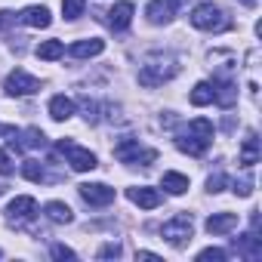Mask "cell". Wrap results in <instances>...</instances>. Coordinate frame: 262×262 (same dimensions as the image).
<instances>
[{"label": "cell", "instance_id": "obj_1", "mask_svg": "<svg viewBox=\"0 0 262 262\" xmlns=\"http://www.w3.org/2000/svg\"><path fill=\"white\" fill-rule=\"evenodd\" d=\"M213 142V120L207 117H194L182 133H176V148L191 155V158H201Z\"/></svg>", "mask_w": 262, "mask_h": 262}, {"label": "cell", "instance_id": "obj_2", "mask_svg": "<svg viewBox=\"0 0 262 262\" xmlns=\"http://www.w3.org/2000/svg\"><path fill=\"white\" fill-rule=\"evenodd\" d=\"M176 74H179V65L173 56H151L139 71V83L142 86H161L164 80H173Z\"/></svg>", "mask_w": 262, "mask_h": 262}, {"label": "cell", "instance_id": "obj_3", "mask_svg": "<svg viewBox=\"0 0 262 262\" xmlns=\"http://www.w3.org/2000/svg\"><path fill=\"white\" fill-rule=\"evenodd\" d=\"M191 25L201 31H225V28H231V19L216 4H198L191 10Z\"/></svg>", "mask_w": 262, "mask_h": 262}, {"label": "cell", "instance_id": "obj_4", "mask_svg": "<svg viewBox=\"0 0 262 262\" xmlns=\"http://www.w3.org/2000/svg\"><path fill=\"white\" fill-rule=\"evenodd\" d=\"M56 148L68 158L71 170H77V173H90V170H96V167H99L96 155H93L90 148H80V145H77V142H71V139H62Z\"/></svg>", "mask_w": 262, "mask_h": 262}, {"label": "cell", "instance_id": "obj_5", "mask_svg": "<svg viewBox=\"0 0 262 262\" xmlns=\"http://www.w3.org/2000/svg\"><path fill=\"white\" fill-rule=\"evenodd\" d=\"M191 231H194L191 213H179V216H173L170 222H164V228H161L164 241L173 244V247H185V244L191 241Z\"/></svg>", "mask_w": 262, "mask_h": 262}, {"label": "cell", "instance_id": "obj_6", "mask_svg": "<svg viewBox=\"0 0 262 262\" xmlns=\"http://www.w3.org/2000/svg\"><path fill=\"white\" fill-rule=\"evenodd\" d=\"M114 158H117L120 164H139V161H142V167H148V164L158 158V151H142L139 139H120V142L114 145Z\"/></svg>", "mask_w": 262, "mask_h": 262}, {"label": "cell", "instance_id": "obj_7", "mask_svg": "<svg viewBox=\"0 0 262 262\" xmlns=\"http://www.w3.org/2000/svg\"><path fill=\"white\" fill-rule=\"evenodd\" d=\"M4 90H7L10 96H34V93L40 90V80H37V77H31L28 71L16 68V71H10V74H7Z\"/></svg>", "mask_w": 262, "mask_h": 262}, {"label": "cell", "instance_id": "obj_8", "mask_svg": "<svg viewBox=\"0 0 262 262\" xmlns=\"http://www.w3.org/2000/svg\"><path fill=\"white\" fill-rule=\"evenodd\" d=\"M77 191L90 207H108L114 201V188H108L105 182H83Z\"/></svg>", "mask_w": 262, "mask_h": 262}, {"label": "cell", "instance_id": "obj_9", "mask_svg": "<svg viewBox=\"0 0 262 262\" xmlns=\"http://www.w3.org/2000/svg\"><path fill=\"white\" fill-rule=\"evenodd\" d=\"M34 213H37V201H34V198H28V194H22V198L10 201V207H7V216H10V222H13V225H22V222L34 219Z\"/></svg>", "mask_w": 262, "mask_h": 262}, {"label": "cell", "instance_id": "obj_10", "mask_svg": "<svg viewBox=\"0 0 262 262\" xmlns=\"http://www.w3.org/2000/svg\"><path fill=\"white\" fill-rule=\"evenodd\" d=\"M176 4H182V0H151V4L145 7L148 22H151V25H167V22H173Z\"/></svg>", "mask_w": 262, "mask_h": 262}, {"label": "cell", "instance_id": "obj_11", "mask_svg": "<svg viewBox=\"0 0 262 262\" xmlns=\"http://www.w3.org/2000/svg\"><path fill=\"white\" fill-rule=\"evenodd\" d=\"M126 198L133 201L136 207H142V210H155V207H161V191L151 188V185H136V188H129Z\"/></svg>", "mask_w": 262, "mask_h": 262}, {"label": "cell", "instance_id": "obj_12", "mask_svg": "<svg viewBox=\"0 0 262 262\" xmlns=\"http://www.w3.org/2000/svg\"><path fill=\"white\" fill-rule=\"evenodd\" d=\"M133 4L129 0H120V4H114L111 10H108V25L114 28V31H123V28H129V22H133Z\"/></svg>", "mask_w": 262, "mask_h": 262}, {"label": "cell", "instance_id": "obj_13", "mask_svg": "<svg viewBox=\"0 0 262 262\" xmlns=\"http://www.w3.org/2000/svg\"><path fill=\"white\" fill-rule=\"evenodd\" d=\"M19 19H22V25H28V28H50V22H53V16H50L47 7H25V10L19 13Z\"/></svg>", "mask_w": 262, "mask_h": 262}, {"label": "cell", "instance_id": "obj_14", "mask_svg": "<svg viewBox=\"0 0 262 262\" xmlns=\"http://www.w3.org/2000/svg\"><path fill=\"white\" fill-rule=\"evenodd\" d=\"M237 228V213H213L207 219V231L210 234H228Z\"/></svg>", "mask_w": 262, "mask_h": 262}, {"label": "cell", "instance_id": "obj_15", "mask_svg": "<svg viewBox=\"0 0 262 262\" xmlns=\"http://www.w3.org/2000/svg\"><path fill=\"white\" fill-rule=\"evenodd\" d=\"M105 50V40H99V37H90V40H77V43H71V56L74 59H93V56H99Z\"/></svg>", "mask_w": 262, "mask_h": 262}, {"label": "cell", "instance_id": "obj_16", "mask_svg": "<svg viewBox=\"0 0 262 262\" xmlns=\"http://www.w3.org/2000/svg\"><path fill=\"white\" fill-rule=\"evenodd\" d=\"M234 247H237V253L247 256V259H259V256H262V237H259L256 231L241 234V241H234Z\"/></svg>", "mask_w": 262, "mask_h": 262}, {"label": "cell", "instance_id": "obj_17", "mask_svg": "<svg viewBox=\"0 0 262 262\" xmlns=\"http://www.w3.org/2000/svg\"><path fill=\"white\" fill-rule=\"evenodd\" d=\"M50 117H53V120H68V117H74V99H68V96H53V99H50Z\"/></svg>", "mask_w": 262, "mask_h": 262}, {"label": "cell", "instance_id": "obj_18", "mask_svg": "<svg viewBox=\"0 0 262 262\" xmlns=\"http://www.w3.org/2000/svg\"><path fill=\"white\" fill-rule=\"evenodd\" d=\"M43 213H47V219H50V222H56V225H68V222L74 219L71 207H68V204H62V201H50V204L43 207Z\"/></svg>", "mask_w": 262, "mask_h": 262}, {"label": "cell", "instance_id": "obj_19", "mask_svg": "<svg viewBox=\"0 0 262 262\" xmlns=\"http://www.w3.org/2000/svg\"><path fill=\"white\" fill-rule=\"evenodd\" d=\"M256 161H259V136L253 133V129H250V133H247V139H244V145H241V164L250 170Z\"/></svg>", "mask_w": 262, "mask_h": 262}, {"label": "cell", "instance_id": "obj_20", "mask_svg": "<svg viewBox=\"0 0 262 262\" xmlns=\"http://www.w3.org/2000/svg\"><path fill=\"white\" fill-rule=\"evenodd\" d=\"M161 185L167 188V194H185L188 191V176H182V173H164V179H161Z\"/></svg>", "mask_w": 262, "mask_h": 262}, {"label": "cell", "instance_id": "obj_21", "mask_svg": "<svg viewBox=\"0 0 262 262\" xmlns=\"http://www.w3.org/2000/svg\"><path fill=\"white\" fill-rule=\"evenodd\" d=\"M37 59H43V62H53V59H59L62 53H65V43L62 40H43V43H37Z\"/></svg>", "mask_w": 262, "mask_h": 262}, {"label": "cell", "instance_id": "obj_22", "mask_svg": "<svg viewBox=\"0 0 262 262\" xmlns=\"http://www.w3.org/2000/svg\"><path fill=\"white\" fill-rule=\"evenodd\" d=\"M191 105H198V108H204V105H210L213 102V83H207V80H201V83H194V90H191Z\"/></svg>", "mask_w": 262, "mask_h": 262}, {"label": "cell", "instance_id": "obj_23", "mask_svg": "<svg viewBox=\"0 0 262 262\" xmlns=\"http://www.w3.org/2000/svg\"><path fill=\"white\" fill-rule=\"evenodd\" d=\"M43 145H47V136L37 126H28L22 133V142H16V148H43Z\"/></svg>", "mask_w": 262, "mask_h": 262}, {"label": "cell", "instance_id": "obj_24", "mask_svg": "<svg viewBox=\"0 0 262 262\" xmlns=\"http://www.w3.org/2000/svg\"><path fill=\"white\" fill-rule=\"evenodd\" d=\"M22 176L31 179V182H43L47 173H43V164H40V161H25V164H22Z\"/></svg>", "mask_w": 262, "mask_h": 262}, {"label": "cell", "instance_id": "obj_25", "mask_svg": "<svg viewBox=\"0 0 262 262\" xmlns=\"http://www.w3.org/2000/svg\"><path fill=\"white\" fill-rule=\"evenodd\" d=\"M83 7H86V0H62V13L68 22H74L77 16H83Z\"/></svg>", "mask_w": 262, "mask_h": 262}, {"label": "cell", "instance_id": "obj_26", "mask_svg": "<svg viewBox=\"0 0 262 262\" xmlns=\"http://www.w3.org/2000/svg\"><path fill=\"white\" fill-rule=\"evenodd\" d=\"M225 250H219V247H207V250H201L198 253V262H225Z\"/></svg>", "mask_w": 262, "mask_h": 262}, {"label": "cell", "instance_id": "obj_27", "mask_svg": "<svg viewBox=\"0 0 262 262\" xmlns=\"http://www.w3.org/2000/svg\"><path fill=\"white\" fill-rule=\"evenodd\" d=\"M225 182H228V179H225V173H213V176L207 179V191H213V194H216V191H222V185H225Z\"/></svg>", "mask_w": 262, "mask_h": 262}, {"label": "cell", "instance_id": "obj_28", "mask_svg": "<svg viewBox=\"0 0 262 262\" xmlns=\"http://www.w3.org/2000/svg\"><path fill=\"white\" fill-rule=\"evenodd\" d=\"M120 253H123V247H120V244H105V247L99 250V259H117Z\"/></svg>", "mask_w": 262, "mask_h": 262}, {"label": "cell", "instance_id": "obj_29", "mask_svg": "<svg viewBox=\"0 0 262 262\" xmlns=\"http://www.w3.org/2000/svg\"><path fill=\"white\" fill-rule=\"evenodd\" d=\"M53 259H77V253H74L71 247H62V244H56V247H53Z\"/></svg>", "mask_w": 262, "mask_h": 262}, {"label": "cell", "instance_id": "obj_30", "mask_svg": "<svg viewBox=\"0 0 262 262\" xmlns=\"http://www.w3.org/2000/svg\"><path fill=\"white\" fill-rule=\"evenodd\" d=\"M13 173V161H10V155L0 148V176H10Z\"/></svg>", "mask_w": 262, "mask_h": 262}, {"label": "cell", "instance_id": "obj_31", "mask_svg": "<svg viewBox=\"0 0 262 262\" xmlns=\"http://www.w3.org/2000/svg\"><path fill=\"white\" fill-rule=\"evenodd\" d=\"M253 191V182L250 179H241V182H234V194H241V198H247Z\"/></svg>", "mask_w": 262, "mask_h": 262}, {"label": "cell", "instance_id": "obj_32", "mask_svg": "<svg viewBox=\"0 0 262 262\" xmlns=\"http://www.w3.org/2000/svg\"><path fill=\"white\" fill-rule=\"evenodd\" d=\"M13 19H16V13H10V10H0V28H10V25H13Z\"/></svg>", "mask_w": 262, "mask_h": 262}, {"label": "cell", "instance_id": "obj_33", "mask_svg": "<svg viewBox=\"0 0 262 262\" xmlns=\"http://www.w3.org/2000/svg\"><path fill=\"white\" fill-rule=\"evenodd\" d=\"M136 259H158V253H148V250H139Z\"/></svg>", "mask_w": 262, "mask_h": 262}, {"label": "cell", "instance_id": "obj_34", "mask_svg": "<svg viewBox=\"0 0 262 262\" xmlns=\"http://www.w3.org/2000/svg\"><path fill=\"white\" fill-rule=\"evenodd\" d=\"M244 4H247V7H256V0H244Z\"/></svg>", "mask_w": 262, "mask_h": 262}, {"label": "cell", "instance_id": "obj_35", "mask_svg": "<svg viewBox=\"0 0 262 262\" xmlns=\"http://www.w3.org/2000/svg\"><path fill=\"white\" fill-rule=\"evenodd\" d=\"M4 191H7V185H0V194H4Z\"/></svg>", "mask_w": 262, "mask_h": 262}, {"label": "cell", "instance_id": "obj_36", "mask_svg": "<svg viewBox=\"0 0 262 262\" xmlns=\"http://www.w3.org/2000/svg\"><path fill=\"white\" fill-rule=\"evenodd\" d=\"M0 133H4V126H0Z\"/></svg>", "mask_w": 262, "mask_h": 262}, {"label": "cell", "instance_id": "obj_37", "mask_svg": "<svg viewBox=\"0 0 262 262\" xmlns=\"http://www.w3.org/2000/svg\"><path fill=\"white\" fill-rule=\"evenodd\" d=\"M0 256H4V253H0Z\"/></svg>", "mask_w": 262, "mask_h": 262}]
</instances>
